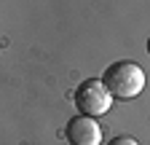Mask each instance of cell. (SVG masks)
<instances>
[{"label":"cell","mask_w":150,"mask_h":145,"mask_svg":"<svg viewBox=\"0 0 150 145\" xmlns=\"http://www.w3.org/2000/svg\"><path fill=\"white\" fill-rule=\"evenodd\" d=\"M145 81H147L145 70L137 62H131V59L110 62L107 70L102 72V83L107 86L112 100H134L137 94H142Z\"/></svg>","instance_id":"cell-1"},{"label":"cell","mask_w":150,"mask_h":145,"mask_svg":"<svg viewBox=\"0 0 150 145\" xmlns=\"http://www.w3.org/2000/svg\"><path fill=\"white\" fill-rule=\"evenodd\" d=\"M112 105V94L107 92V86L102 83V78H86L75 89V107L81 116H91L99 118L110 110Z\"/></svg>","instance_id":"cell-2"},{"label":"cell","mask_w":150,"mask_h":145,"mask_svg":"<svg viewBox=\"0 0 150 145\" xmlns=\"http://www.w3.org/2000/svg\"><path fill=\"white\" fill-rule=\"evenodd\" d=\"M64 134H67L70 145H99L102 142V126L97 124V118L78 113L67 121Z\"/></svg>","instance_id":"cell-3"},{"label":"cell","mask_w":150,"mask_h":145,"mask_svg":"<svg viewBox=\"0 0 150 145\" xmlns=\"http://www.w3.org/2000/svg\"><path fill=\"white\" fill-rule=\"evenodd\" d=\"M107 145H139L134 137H129V134H118V137H112Z\"/></svg>","instance_id":"cell-4"},{"label":"cell","mask_w":150,"mask_h":145,"mask_svg":"<svg viewBox=\"0 0 150 145\" xmlns=\"http://www.w3.org/2000/svg\"><path fill=\"white\" fill-rule=\"evenodd\" d=\"M147 54H150V38H147Z\"/></svg>","instance_id":"cell-5"}]
</instances>
